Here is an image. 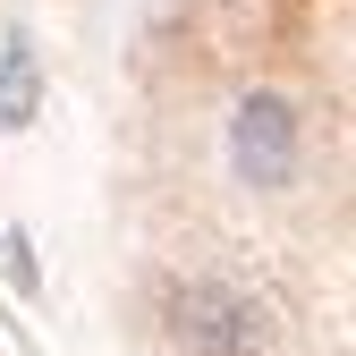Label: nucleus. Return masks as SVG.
<instances>
[{"label":"nucleus","mask_w":356,"mask_h":356,"mask_svg":"<svg viewBox=\"0 0 356 356\" xmlns=\"http://www.w3.org/2000/svg\"><path fill=\"white\" fill-rule=\"evenodd\" d=\"M229 161H238L246 187H263V195L289 187V178H297V111L280 94H246L238 119H229Z\"/></svg>","instance_id":"nucleus-1"},{"label":"nucleus","mask_w":356,"mask_h":356,"mask_svg":"<svg viewBox=\"0 0 356 356\" xmlns=\"http://www.w3.org/2000/svg\"><path fill=\"white\" fill-rule=\"evenodd\" d=\"M178 339H187L195 356H254L263 348V314L238 289L195 280V289H178Z\"/></svg>","instance_id":"nucleus-2"},{"label":"nucleus","mask_w":356,"mask_h":356,"mask_svg":"<svg viewBox=\"0 0 356 356\" xmlns=\"http://www.w3.org/2000/svg\"><path fill=\"white\" fill-rule=\"evenodd\" d=\"M34 111H42V60H34L26 34H9L0 42V136L34 127Z\"/></svg>","instance_id":"nucleus-3"}]
</instances>
